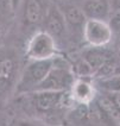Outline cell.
I'll use <instances>...</instances> for the list:
<instances>
[{
    "label": "cell",
    "mask_w": 120,
    "mask_h": 126,
    "mask_svg": "<svg viewBox=\"0 0 120 126\" xmlns=\"http://www.w3.org/2000/svg\"><path fill=\"white\" fill-rule=\"evenodd\" d=\"M54 65L52 58L46 60H31V62L23 70L20 79L17 83L15 91L18 94L32 93L36 91L38 84L44 80L46 74Z\"/></svg>",
    "instance_id": "obj_1"
},
{
    "label": "cell",
    "mask_w": 120,
    "mask_h": 126,
    "mask_svg": "<svg viewBox=\"0 0 120 126\" xmlns=\"http://www.w3.org/2000/svg\"><path fill=\"white\" fill-rule=\"evenodd\" d=\"M75 82L74 75L69 68L65 67H55V61L54 65L50 69V71L46 74L36 91H61L64 92L68 88H71L73 83ZM35 91V92H36Z\"/></svg>",
    "instance_id": "obj_2"
},
{
    "label": "cell",
    "mask_w": 120,
    "mask_h": 126,
    "mask_svg": "<svg viewBox=\"0 0 120 126\" xmlns=\"http://www.w3.org/2000/svg\"><path fill=\"white\" fill-rule=\"evenodd\" d=\"M56 52V41L45 30L37 32L29 42L26 54L30 60L52 58Z\"/></svg>",
    "instance_id": "obj_3"
},
{
    "label": "cell",
    "mask_w": 120,
    "mask_h": 126,
    "mask_svg": "<svg viewBox=\"0 0 120 126\" xmlns=\"http://www.w3.org/2000/svg\"><path fill=\"white\" fill-rule=\"evenodd\" d=\"M113 30L109 23L100 19H87L83 28V39L93 47H104L111 42Z\"/></svg>",
    "instance_id": "obj_4"
},
{
    "label": "cell",
    "mask_w": 120,
    "mask_h": 126,
    "mask_svg": "<svg viewBox=\"0 0 120 126\" xmlns=\"http://www.w3.org/2000/svg\"><path fill=\"white\" fill-rule=\"evenodd\" d=\"M57 6L63 14V18L67 24V30H70L74 32L78 31L83 37V28H85L87 18H86L82 8L76 6L75 4H73L70 1L58 2Z\"/></svg>",
    "instance_id": "obj_5"
},
{
    "label": "cell",
    "mask_w": 120,
    "mask_h": 126,
    "mask_svg": "<svg viewBox=\"0 0 120 126\" xmlns=\"http://www.w3.org/2000/svg\"><path fill=\"white\" fill-rule=\"evenodd\" d=\"M43 20H44L45 31L52 36L55 41L57 38L58 39L63 38V36L68 32L63 14L60 11L57 5H51L49 7V10H48L46 14L44 16Z\"/></svg>",
    "instance_id": "obj_6"
},
{
    "label": "cell",
    "mask_w": 120,
    "mask_h": 126,
    "mask_svg": "<svg viewBox=\"0 0 120 126\" xmlns=\"http://www.w3.org/2000/svg\"><path fill=\"white\" fill-rule=\"evenodd\" d=\"M32 102L39 112H50L60 105L64 92L61 91H36Z\"/></svg>",
    "instance_id": "obj_7"
},
{
    "label": "cell",
    "mask_w": 120,
    "mask_h": 126,
    "mask_svg": "<svg viewBox=\"0 0 120 126\" xmlns=\"http://www.w3.org/2000/svg\"><path fill=\"white\" fill-rule=\"evenodd\" d=\"M81 8L87 19L106 20L112 12L111 0H86Z\"/></svg>",
    "instance_id": "obj_8"
},
{
    "label": "cell",
    "mask_w": 120,
    "mask_h": 126,
    "mask_svg": "<svg viewBox=\"0 0 120 126\" xmlns=\"http://www.w3.org/2000/svg\"><path fill=\"white\" fill-rule=\"evenodd\" d=\"M23 18L28 25H37L44 18L42 0H23Z\"/></svg>",
    "instance_id": "obj_9"
},
{
    "label": "cell",
    "mask_w": 120,
    "mask_h": 126,
    "mask_svg": "<svg viewBox=\"0 0 120 126\" xmlns=\"http://www.w3.org/2000/svg\"><path fill=\"white\" fill-rule=\"evenodd\" d=\"M71 91H73L74 98L80 102H83V104L89 102L94 98V88L89 82L83 81V80L75 81L71 86Z\"/></svg>",
    "instance_id": "obj_10"
},
{
    "label": "cell",
    "mask_w": 120,
    "mask_h": 126,
    "mask_svg": "<svg viewBox=\"0 0 120 126\" xmlns=\"http://www.w3.org/2000/svg\"><path fill=\"white\" fill-rule=\"evenodd\" d=\"M17 63L12 57L0 58V83H8L15 75Z\"/></svg>",
    "instance_id": "obj_11"
},
{
    "label": "cell",
    "mask_w": 120,
    "mask_h": 126,
    "mask_svg": "<svg viewBox=\"0 0 120 126\" xmlns=\"http://www.w3.org/2000/svg\"><path fill=\"white\" fill-rule=\"evenodd\" d=\"M99 47H95V49L89 50L87 51V54L85 55V58L87 62L90 64V67L93 68L94 73L96 70H99L104 64H106L108 62V57H107V54L105 51H101L100 49H98Z\"/></svg>",
    "instance_id": "obj_12"
},
{
    "label": "cell",
    "mask_w": 120,
    "mask_h": 126,
    "mask_svg": "<svg viewBox=\"0 0 120 126\" xmlns=\"http://www.w3.org/2000/svg\"><path fill=\"white\" fill-rule=\"evenodd\" d=\"M12 13H14V10L11 0H0V23L7 21L11 18Z\"/></svg>",
    "instance_id": "obj_13"
},
{
    "label": "cell",
    "mask_w": 120,
    "mask_h": 126,
    "mask_svg": "<svg viewBox=\"0 0 120 126\" xmlns=\"http://www.w3.org/2000/svg\"><path fill=\"white\" fill-rule=\"evenodd\" d=\"M109 99L113 101L114 106L117 107V110L120 112V91H113L112 96H111Z\"/></svg>",
    "instance_id": "obj_14"
},
{
    "label": "cell",
    "mask_w": 120,
    "mask_h": 126,
    "mask_svg": "<svg viewBox=\"0 0 120 126\" xmlns=\"http://www.w3.org/2000/svg\"><path fill=\"white\" fill-rule=\"evenodd\" d=\"M111 10L112 12H117L120 10V0H111Z\"/></svg>",
    "instance_id": "obj_15"
},
{
    "label": "cell",
    "mask_w": 120,
    "mask_h": 126,
    "mask_svg": "<svg viewBox=\"0 0 120 126\" xmlns=\"http://www.w3.org/2000/svg\"><path fill=\"white\" fill-rule=\"evenodd\" d=\"M21 1H23V0H11V4H12V7H13L14 12L19 8V6L21 5Z\"/></svg>",
    "instance_id": "obj_16"
}]
</instances>
